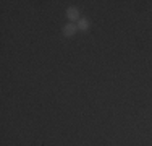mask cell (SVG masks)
Here are the masks:
<instances>
[{"label":"cell","instance_id":"3","mask_svg":"<svg viewBox=\"0 0 152 146\" xmlns=\"http://www.w3.org/2000/svg\"><path fill=\"white\" fill-rule=\"evenodd\" d=\"M66 16L70 18L71 21L79 20V12H78V8H75V7H70V8L66 10Z\"/></svg>","mask_w":152,"mask_h":146},{"label":"cell","instance_id":"1","mask_svg":"<svg viewBox=\"0 0 152 146\" xmlns=\"http://www.w3.org/2000/svg\"><path fill=\"white\" fill-rule=\"evenodd\" d=\"M78 31V26H76L75 23H68L65 24L63 29H61V32H63V36H66V38H71V36H75V32Z\"/></svg>","mask_w":152,"mask_h":146},{"label":"cell","instance_id":"2","mask_svg":"<svg viewBox=\"0 0 152 146\" xmlns=\"http://www.w3.org/2000/svg\"><path fill=\"white\" fill-rule=\"evenodd\" d=\"M76 26H78L79 31H88L89 26H91V23H89L88 18H79V20H78V24H76Z\"/></svg>","mask_w":152,"mask_h":146}]
</instances>
